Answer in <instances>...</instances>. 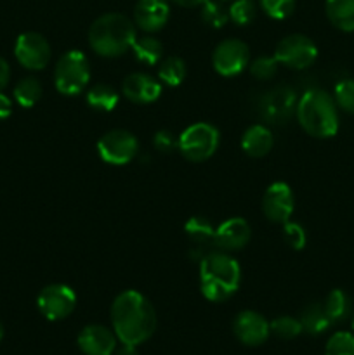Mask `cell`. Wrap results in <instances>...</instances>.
<instances>
[{
	"mask_svg": "<svg viewBox=\"0 0 354 355\" xmlns=\"http://www.w3.org/2000/svg\"><path fill=\"white\" fill-rule=\"evenodd\" d=\"M111 328L121 343L139 347L156 329V312L151 302L135 290H125L111 304Z\"/></svg>",
	"mask_w": 354,
	"mask_h": 355,
	"instance_id": "cell-1",
	"label": "cell"
},
{
	"mask_svg": "<svg viewBox=\"0 0 354 355\" xmlns=\"http://www.w3.org/2000/svg\"><path fill=\"white\" fill-rule=\"evenodd\" d=\"M200 291L208 302L222 304L238 291L242 267L226 252L208 253L200 262Z\"/></svg>",
	"mask_w": 354,
	"mask_h": 355,
	"instance_id": "cell-2",
	"label": "cell"
},
{
	"mask_svg": "<svg viewBox=\"0 0 354 355\" xmlns=\"http://www.w3.org/2000/svg\"><path fill=\"white\" fill-rule=\"evenodd\" d=\"M135 38V24L120 12L103 14L89 28V45L101 58H120L130 51Z\"/></svg>",
	"mask_w": 354,
	"mask_h": 355,
	"instance_id": "cell-3",
	"label": "cell"
},
{
	"mask_svg": "<svg viewBox=\"0 0 354 355\" xmlns=\"http://www.w3.org/2000/svg\"><path fill=\"white\" fill-rule=\"evenodd\" d=\"M295 116L307 135L330 139L339 132V110L335 99L321 89L305 90L297 101Z\"/></svg>",
	"mask_w": 354,
	"mask_h": 355,
	"instance_id": "cell-4",
	"label": "cell"
},
{
	"mask_svg": "<svg viewBox=\"0 0 354 355\" xmlns=\"http://www.w3.org/2000/svg\"><path fill=\"white\" fill-rule=\"evenodd\" d=\"M90 80V62L82 51H68L58 59L54 68L56 89L62 96H78Z\"/></svg>",
	"mask_w": 354,
	"mask_h": 355,
	"instance_id": "cell-5",
	"label": "cell"
},
{
	"mask_svg": "<svg viewBox=\"0 0 354 355\" xmlns=\"http://www.w3.org/2000/svg\"><path fill=\"white\" fill-rule=\"evenodd\" d=\"M219 142H221V134L217 128L207 121H198L180 132L177 137V149L187 162L201 163L214 156Z\"/></svg>",
	"mask_w": 354,
	"mask_h": 355,
	"instance_id": "cell-6",
	"label": "cell"
},
{
	"mask_svg": "<svg viewBox=\"0 0 354 355\" xmlns=\"http://www.w3.org/2000/svg\"><path fill=\"white\" fill-rule=\"evenodd\" d=\"M139 151V141L128 130L115 128L97 141V155L108 165L121 166L130 163Z\"/></svg>",
	"mask_w": 354,
	"mask_h": 355,
	"instance_id": "cell-7",
	"label": "cell"
},
{
	"mask_svg": "<svg viewBox=\"0 0 354 355\" xmlns=\"http://www.w3.org/2000/svg\"><path fill=\"white\" fill-rule=\"evenodd\" d=\"M274 58L278 64H283L290 69H305L318 58V47L305 35L294 33L278 42Z\"/></svg>",
	"mask_w": 354,
	"mask_h": 355,
	"instance_id": "cell-8",
	"label": "cell"
},
{
	"mask_svg": "<svg viewBox=\"0 0 354 355\" xmlns=\"http://www.w3.org/2000/svg\"><path fill=\"white\" fill-rule=\"evenodd\" d=\"M37 307L47 321H62L76 307V295L68 284H49L38 293Z\"/></svg>",
	"mask_w": 354,
	"mask_h": 355,
	"instance_id": "cell-9",
	"label": "cell"
},
{
	"mask_svg": "<svg viewBox=\"0 0 354 355\" xmlns=\"http://www.w3.org/2000/svg\"><path fill=\"white\" fill-rule=\"evenodd\" d=\"M51 45L47 38L35 31H26L17 37L14 44V55L23 68L40 71L51 61Z\"/></svg>",
	"mask_w": 354,
	"mask_h": 355,
	"instance_id": "cell-10",
	"label": "cell"
},
{
	"mask_svg": "<svg viewBox=\"0 0 354 355\" xmlns=\"http://www.w3.org/2000/svg\"><path fill=\"white\" fill-rule=\"evenodd\" d=\"M248 45L238 38H226L212 54V66L222 76H235L248 66Z\"/></svg>",
	"mask_w": 354,
	"mask_h": 355,
	"instance_id": "cell-11",
	"label": "cell"
},
{
	"mask_svg": "<svg viewBox=\"0 0 354 355\" xmlns=\"http://www.w3.org/2000/svg\"><path fill=\"white\" fill-rule=\"evenodd\" d=\"M297 101V96L290 87H274L273 90L264 94L262 99H260V116L273 125L285 123L295 113Z\"/></svg>",
	"mask_w": 354,
	"mask_h": 355,
	"instance_id": "cell-12",
	"label": "cell"
},
{
	"mask_svg": "<svg viewBox=\"0 0 354 355\" xmlns=\"http://www.w3.org/2000/svg\"><path fill=\"white\" fill-rule=\"evenodd\" d=\"M294 208L295 198L287 182H273L267 187L262 196V211L267 220L283 225L290 220Z\"/></svg>",
	"mask_w": 354,
	"mask_h": 355,
	"instance_id": "cell-13",
	"label": "cell"
},
{
	"mask_svg": "<svg viewBox=\"0 0 354 355\" xmlns=\"http://www.w3.org/2000/svg\"><path fill=\"white\" fill-rule=\"evenodd\" d=\"M233 331L236 338L248 347H259L269 338V321L255 311H243L233 321Z\"/></svg>",
	"mask_w": 354,
	"mask_h": 355,
	"instance_id": "cell-14",
	"label": "cell"
},
{
	"mask_svg": "<svg viewBox=\"0 0 354 355\" xmlns=\"http://www.w3.org/2000/svg\"><path fill=\"white\" fill-rule=\"evenodd\" d=\"M250 234L252 231L245 218L231 217L215 229L214 245L217 246L219 252H238L248 245Z\"/></svg>",
	"mask_w": 354,
	"mask_h": 355,
	"instance_id": "cell-15",
	"label": "cell"
},
{
	"mask_svg": "<svg viewBox=\"0 0 354 355\" xmlns=\"http://www.w3.org/2000/svg\"><path fill=\"white\" fill-rule=\"evenodd\" d=\"M121 94L134 104H151L162 96V82L148 73H130L121 82Z\"/></svg>",
	"mask_w": 354,
	"mask_h": 355,
	"instance_id": "cell-16",
	"label": "cell"
},
{
	"mask_svg": "<svg viewBox=\"0 0 354 355\" xmlns=\"http://www.w3.org/2000/svg\"><path fill=\"white\" fill-rule=\"evenodd\" d=\"M117 335L103 324H89L78 333L80 350L85 355H113L117 350Z\"/></svg>",
	"mask_w": 354,
	"mask_h": 355,
	"instance_id": "cell-17",
	"label": "cell"
},
{
	"mask_svg": "<svg viewBox=\"0 0 354 355\" xmlns=\"http://www.w3.org/2000/svg\"><path fill=\"white\" fill-rule=\"evenodd\" d=\"M170 17L169 0H137L134 7V21L139 30L156 33Z\"/></svg>",
	"mask_w": 354,
	"mask_h": 355,
	"instance_id": "cell-18",
	"label": "cell"
},
{
	"mask_svg": "<svg viewBox=\"0 0 354 355\" xmlns=\"http://www.w3.org/2000/svg\"><path fill=\"white\" fill-rule=\"evenodd\" d=\"M273 132L266 125H252L245 130L242 137V149L250 158H262L273 149Z\"/></svg>",
	"mask_w": 354,
	"mask_h": 355,
	"instance_id": "cell-19",
	"label": "cell"
},
{
	"mask_svg": "<svg viewBox=\"0 0 354 355\" xmlns=\"http://www.w3.org/2000/svg\"><path fill=\"white\" fill-rule=\"evenodd\" d=\"M325 12L340 31H354V0H326Z\"/></svg>",
	"mask_w": 354,
	"mask_h": 355,
	"instance_id": "cell-20",
	"label": "cell"
},
{
	"mask_svg": "<svg viewBox=\"0 0 354 355\" xmlns=\"http://www.w3.org/2000/svg\"><path fill=\"white\" fill-rule=\"evenodd\" d=\"M323 309H325L330 322L339 324V322L346 321L351 312H353V300H351L346 291L332 290L326 295L325 302H323Z\"/></svg>",
	"mask_w": 354,
	"mask_h": 355,
	"instance_id": "cell-21",
	"label": "cell"
},
{
	"mask_svg": "<svg viewBox=\"0 0 354 355\" xmlns=\"http://www.w3.org/2000/svg\"><path fill=\"white\" fill-rule=\"evenodd\" d=\"M130 51L134 52L135 59L146 66L160 64V61L163 59V44L156 37H151V35L135 38Z\"/></svg>",
	"mask_w": 354,
	"mask_h": 355,
	"instance_id": "cell-22",
	"label": "cell"
},
{
	"mask_svg": "<svg viewBox=\"0 0 354 355\" xmlns=\"http://www.w3.org/2000/svg\"><path fill=\"white\" fill-rule=\"evenodd\" d=\"M85 101L92 110L103 111V113H110L117 107L120 96H118L117 90L113 89L108 83H96L94 87H90L85 94Z\"/></svg>",
	"mask_w": 354,
	"mask_h": 355,
	"instance_id": "cell-23",
	"label": "cell"
},
{
	"mask_svg": "<svg viewBox=\"0 0 354 355\" xmlns=\"http://www.w3.org/2000/svg\"><path fill=\"white\" fill-rule=\"evenodd\" d=\"M298 321L302 324V331L309 333V335H321V333H325L332 326L325 309H323V304H316V302L314 304H309L302 311Z\"/></svg>",
	"mask_w": 354,
	"mask_h": 355,
	"instance_id": "cell-24",
	"label": "cell"
},
{
	"mask_svg": "<svg viewBox=\"0 0 354 355\" xmlns=\"http://www.w3.org/2000/svg\"><path fill=\"white\" fill-rule=\"evenodd\" d=\"M186 62L177 55H169L158 64V80L167 87H177L186 78Z\"/></svg>",
	"mask_w": 354,
	"mask_h": 355,
	"instance_id": "cell-25",
	"label": "cell"
},
{
	"mask_svg": "<svg viewBox=\"0 0 354 355\" xmlns=\"http://www.w3.org/2000/svg\"><path fill=\"white\" fill-rule=\"evenodd\" d=\"M12 94L21 107H33L42 97V83L35 76H26L16 83Z\"/></svg>",
	"mask_w": 354,
	"mask_h": 355,
	"instance_id": "cell-26",
	"label": "cell"
},
{
	"mask_svg": "<svg viewBox=\"0 0 354 355\" xmlns=\"http://www.w3.org/2000/svg\"><path fill=\"white\" fill-rule=\"evenodd\" d=\"M184 232H186L187 238H189L191 241L198 243V245H203V243L214 241L215 229L207 217L196 215V217H191L189 220L186 222Z\"/></svg>",
	"mask_w": 354,
	"mask_h": 355,
	"instance_id": "cell-27",
	"label": "cell"
},
{
	"mask_svg": "<svg viewBox=\"0 0 354 355\" xmlns=\"http://www.w3.org/2000/svg\"><path fill=\"white\" fill-rule=\"evenodd\" d=\"M271 333L281 340H294L302 333V324L298 319L292 318V315H280V318L273 319L269 322Z\"/></svg>",
	"mask_w": 354,
	"mask_h": 355,
	"instance_id": "cell-28",
	"label": "cell"
},
{
	"mask_svg": "<svg viewBox=\"0 0 354 355\" xmlns=\"http://www.w3.org/2000/svg\"><path fill=\"white\" fill-rule=\"evenodd\" d=\"M229 19L238 26H246L257 16V6L253 0H233L229 7Z\"/></svg>",
	"mask_w": 354,
	"mask_h": 355,
	"instance_id": "cell-29",
	"label": "cell"
},
{
	"mask_svg": "<svg viewBox=\"0 0 354 355\" xmlns=\"http://www.w3.org/2000/svg\"><path fill=\"white\" fill-rule=\"evenodd\" d=\"M201 19L210 28H222L229 21V10L215 0H207L201 6Z\"/></svg>",
	"mask_w": 354,
	"mask_h": 355,
	"instance_id": "cell-30",
	"label": "cell"
},
{
	"mask_svg": "<svg viewBox=\"0 0 354 355\" xmlns=\"http://www.w3.org/2000/svg\"><path fill=\"white\" fill-rule=\"evenodd\" d=\"M325 355H354V335L349 331H337L325 345Z\"/></svg>",
	"mask_w": 354,
	"mask_h": 355,
	"instance_id": "cell-31",
	"label": "cell"
},
{
	"mask_svg": "<svg viewBox=\"0 0 354 355\" xmlns=\"http://www.w3.org/2000/svg\"><path fill=\"white\" fill-rule=\"evenodd\" d=\"M333 99H335L337 107H340L346 113L354 114V80H340L333 89Z\"/></svg>",
	"mask_w": 354,
	"mask_h": 355,
	"instance_id": "cell-32",
	"label": "cell"
},
{
	"mask_svg": "<svg viewBox=\"0 0 354 355\" xmlns=\"http://www.w3.org/2000/svg\"><path fill=\"white\" fill-rule=\"evenodd\" d=\"M259 3L271 19H287L295 10V0H259Z\"/></svg>",
	"mask_w": 354,
	"mask_h": 355,
	"instance_id": "cell-33",
	"label": "cell"
},
{
	"mask_svg": "<svg viewBox=\"0 0 354 355\" xmlns=\"http://www.w3.org/2000/svg\"><path fill=\"white\" fill-rule=\"evenodd\" d=\"M278 71V61L274 55H260V58L253 59L252 64H250V73H252L253 78L262 80V82H267V80L273 78Z\"/></svg>",
	"mask_w": 354,
	"mask_h": 355,
	"instance_id": "cell-34",
	"label": "cell"
},
{
	"mask_svg": "<svg viewBox=\"0 0 354 355\" xmlns=\"http://www.w3.org/2000/svg\"><path fill=\"white\" fill-rule=\"evenodd\" d=\"M283 238L294 250H304L305 241H307L304 227L290 220L283 224Z\"/></svg>",
	"mask_w": 354,
	"mask_h": 355,
	"instance_id": "cell-35",
	"label": "cell"
},
{
	"mask_svg": "<svg viewBox=\"0 0 354 355\" xmlns=\"http://www.w3.org/2000/svg\"><path fill=\"white\" fill-rule=\"evenodd\" d=\"M153 144L158 151L162 153H170L177 148V139L172 132L169 130H160L155 134V139H153Z\"/></svg>",
	"mask_w": 354,
	"mask_h": 355,
	"instance_id": "cell-36",
	"label": "cell"
},
{
	"mask_svg": "<svg viewBox=\"0 0 354 355\" xmlns=\"http://www.w3.org/2000/svg\"><path fill=\"white\" fill-rule=\"evenodd\" d=\"M9 80H10L9 62H7L3 58H0V92L6 90V87L9 85Z\"/></svg>",
	"mask_w": 354,
	"mask_h": 355,
	"instance_id": "cell-37",
	"label": "cell"
},
{
	"mask_svg": "<svg viewBox=\"0 0 354 355\" xmlns=\"http://www.w3.org/2000/svg\"><path fill=\"white\" fill-rule=\"evenodd\" d=\"M12 114V101L9 96L0 92V120H6Z\"/></svg>",
	"mask_w": 354,
	"mask_h": 355,
	"instance_id": "cell-38",
	"label": "cell"
},
{
	"mask_svg": "<svg viewBox=\"0 0 354 355\" xmlns=\"http://www.w3.org/2000/svg\"><path fill=\"white\" fill-rule=\"evenodd\" d=\"M115 355H139L137 347L127 345V343H121L120 349L115 350Z\"/></svg>",
	"mask_w": 354,
	"mask_h": 355,
	"instance_id": "cell-39",
	"label": "cell"
},
{
	"mask_svg": "<svg viewBox=\"0 0 354 355\" xmlns=\"http://www.w3.org/2000/svg\"><path fill=\"white\" fill-rule=\"evenodd\" d=\"M172 2L180 7H201L207 0H172Z\"/></svg>",
	"mask_w": 354,
	"mask_h": 355,
	"instance_id": "cell-40",
	"label": "cell"
},
{
	"mask_svg": "<svg viewBox=\"0 0 354 355\" xmlns=\"http://www.w3.org/2000/svg\"><path fill=\"white\" fill-rule=\"evenodd\" d=\"M2 338H3V326L2 322H0V342H2Z\"/></svg>",
	"mask_w": 354,
	"mask_h": 355,
	"instance_id": "cell-41",
	"label": "cell"
},
{
	"mask_svg": "<svg viewBox=\"0 0 354 355\" xmlns=\"http://www.w3.org/2000/svg\"><path fill=\"white\" fill-rule=\"evenodd\" d=\"M353 331H354V314H353Z\"/></svg>",
	"mask_w": 354,
	"mask_h": 355,
	"instance_id": "cell-42",
	"label": "cell"
},
{
	"mask_svg": "<svg viewBox=\"0 0 354 355\" xmlns=\"http://www.w3.org/2000/svg\"><path fill=\"white\" fill-rule=\"evenodd\" d=\"M222 2H233V0H222Z\"/></svg>",
	"mask_w": 354,
	"mask_h": 355,
	"instance_id": "cell-43",
	"label": "cell"
}]
</instances>
